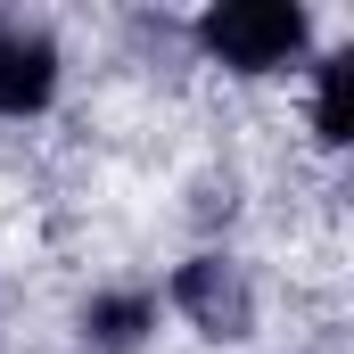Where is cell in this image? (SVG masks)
I'll return each mask as SVG.
<instances>
[{
  "mask_svg": "<svg viewBox=\"0 0 354 354\" xmlns=\"http://www.w3.org/2000/svg\"><path fill=\"white\" fill-rule=\"evenodd\" d=\"M206 50L223 58V66H239V75H264L280 66L297 41H305V8H288V0H223V8H206Z\"/></svg>",
  "mask_w": 354,
  "mask_h": 354,
  "instance_id": "1",
  "label": "cell"
},
{
  "mask_svg": "<svg viewBox=\"0 0 354 354\" xmlns=\"http://www.w3.org/2000/svg\"><path fill=\"white\" fill-rule=\"evenodd\" d=\"M181 313L198 330H214V338H239L256 322V297H248V280L223 256H198V264H181Z\"/></svg>",
  "mask_w": 354,
  "mask_h": 354,
  "instance_id": "2",
  "label": "cell"
},
{
  "mask_svg": "<svg viewBox=\"0 0 354 354\" xmlns=\"http://www.w3.org/2000/svg\"><path fill=\"white\" fill-rule=\"evenodd\" d=\"M50 83H58V50L41 33H25V25H0V115L41 107Z\"/></svg>",
  "mask_w": 354,
  "mask_h": 354,
  "instance_id": "3",
  "label": "cell"
},
{
  "mask_svg": "<svg viewBox=\"0 0 354 354\" xmlns=\"http://www.w3.org/2000/svg\"><path fill=\"white\" fill-rule=\"evenodd\" d=\"M140 322H149V305H140V297H99V305H91L99 346H132V338H140Z\"/></svg>",
  "mask_w": 354,
  "mask_h": 354,
  "instance_id": "4",
  "label": "cell"
},
{
  "mask_svg": "<svg viewBox=\"0 0 354 354\" xmlns=\"http://www.w3.org/2000/svg\"><path fill=\"white\" fill-rule=\"evenodd\" d=\"M322 140H346V58L322 75Z\"/></svg>",
  "mask_w": 354,
  "mask_h": 354,
  "instance_id": "5",
  "label": "cell"
}]
</instances>
